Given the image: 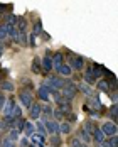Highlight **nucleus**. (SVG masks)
Instances as JSON below:
<instances>
[{"label": "nucleus", "mask_w": 118, "mask_h": 147, "mask_svg": "<svg viewBox=\"0 0 118 147\" xmlns=\"http://www.w3.org/2000/svg\"><path fill=\"white\" fill-rule=\"evenodd\" d=\"M61 95H62V98H64V100L71 102L74 96L78 95V88H76V83H73L71 80H64V88H62V91H61Z\"/></svg>", "instance_id": "obj_1"}, {"label": "nucleus", "mask_w": 118, "mask_h": 147, "mask_svg": "<svg viewBox=\"0 0 118 147\" xmlns=\"http://www.w3.org/2000/svg\"><path fill=\"white\" fill-rule=\"evenodd\" d=\"M44 86H47L49 90H62L64 88V78H59V76H49L46 80Z\"/></svg>", "instance_id": "obj_2"}, {"label": "nucleus", "mask_w": 118, "mask_h": 147, "mask_svg": "<svg viewBox=\"0 0 118 147\" xmlns=\"http://www.w3.org/2000/svg\"><path fill=\"white\" fill-rule=\"evenodd\" d=\"M101 129V132H103L105 135V139H110V137H115L118 132V129H117V123H113V122H105L103 125L100 127Z\"/></svg>", "instance_id": "obj_3"}, {"label": "nucleus", "mask_w": 118, "mask_h": 147, "mask_svg": "<svg viewBox=\"0 0 118 147\" xmlns=\"http://www.w3.org/2000/svg\"><path fill=\"white\" fill-rule=\"evenodd\" d=\"M69 68L71 69H76V71H81L83 68H84V58H81V56H76V54H71V58H69Z\"/></svg>", "instance_id": "obj_4"}, {"label": "nucleus", "mask_w": 118, "mask_h": 147, "mask_svg": "<svg viewBox=\"0 0 118 147\" xmlns=\"http://www.w3.org/2000/svg\"><path fill=\"white\" fill-rule=\"evenodd\" d=\"M19 100H20V105H24V107L30 108V105L34 103V96H32L30 91H27V90L24 88L20 93H19Z\"/></svg>", "instance_id": "obj_5"}, {"label": "nucleus", "mask_w": 118, "mask_h": 147, "mask_svg": "<svg viewBox=\"0 0 118 147\" xmlns=\"http://www.w3.org/2000/svg\"><path fill=\"white\" fill-rule=\"evenodd\" d=\"M46 127V132L51 134V135H59V123L56 122V120H46V122H42Z\"/></svg>", "instance_id": "obj_6"}, {"label": "nucleus", "mask_w": 118, "mask_h": 147, "mask_svg": "<svg viewBox=\"0 0 118 147\" xmlns=\"http://www.w3.org/2000/svg\"><path fill=\"white\" fill-rule=\"evenodd\" d=\"M29 115H30V118L36 120V122L41 118V103H32V105H30Z\"/></svg>", "instance_id": "obj_7"}, {"label": "nucleus", "mask_w": 118, "mask_h": 147, "mask_svg": "<svg viewBox=\"0 0 118 147\" xmlns=\"http://www.w3.org/2000/svg\"><path fill=\"white\" fill-rule=\"evenodd\" d=\"M37 98L39 100H42V102H49V98H51V90L47 88V86H39L37 90Z\"/></svg>", "instance_id": "obj_8"}, {"label": "nucleus", "mask_w": 118, "mask_h": 147, "mask_svg": "<svg viewBox=\"0 0 118 147\" xmlns=\"http://www.w3.org/2000/svg\"><path fill=\"white\" fill-rule=\"evenodd\" d=\"M91 139H93L98 146L105 140V135H103V132H101V129H100V127H95V129H93V132H91Z\"/></svg>", "instance_id": "obj_9"}, {"label": "nucleus", "mask_w": 118, "mask_h": 147, "mask_svg": "<svg viewBox=\"0 0 118 147\" xmlns=\"http://www.w3.org/2000/svg\"><path fill=\"white\" fill-rule=\"evenodd\" d=\"M76 88H78V91H81L83 95H86L88 98L93 96V88H91L89 85H86V83H83V81H81L79 85H76Z\"/></svg>", "instance_id": "obj_10"}, {"label": "nucleus", "mask_w": 118, "mask_h": 147, "mask_svg": "<svg viewBox=\"0 0 118 147\" xmlns=\"http://www.w3.org/2000/svg\"><path fill=\"white\" fill-rule=\"evenodd\" d=\"M56 71H58V73L61 74V76H66V78L73 74V69H71V68H69V64H66V63H62V64L59 66Z\"/></svg>", "instance_id": "obj_11"}, {"label": "nucleus", "mask_w": 118, "mask_h": 147, "mask_svg": "<svg viewBox=\"0 0 118 147\" xmlns=\"http://www.w3.org/2000/svg\"><path fill=\"white\" fill-rule=\"evenodd\" d=\"M14 107H15V100H14V98H9V100L5 102V105H3V110H2V112L5 113V117H9V115H10V112L14 110Z\"/></svg>", "instance_id": "obj_12"}, {"label": "nucleus", "mask_w": 118, "mask_h": 147, "mask_svg": "<svg viewBox=\"0 0 118 147\" xmlns=\"http://www.w3.org/2000/svg\"><path fill=\"white\" fill-rule=\"evenodd\" d=\"M100 147H118V137H110V139H105L103 142L100 144Z\"/></svg>", "instance_id": "obj_13"}, {"label": "nucleus", "mask_w": 118, "mask_h": 147, "mask_svg": "<svg viewBox=\"0 0 118 147\" xmlns=\"http://www.w3.org/2000/svg\"><path fill=\"white\" fill-rule=\"evenodd\" d=\"M88 105L95 110V112L101 110V102H100V98H98V96H91V98L88 100Z\"/></svg>", "instance_id": "obj_14"}, {"label": "nucleus", "mask_w": 118, "mask_h": 147, "mask_svg": "<svg viewBox=\"0 0 118 147\" xmlns=\"http://www.w3.org/2000/svg\"><path fill=\"white\" fill-rule=\"evenodd\" d=\"M41 69H44V71H51L52 69V59H51V56H46L44 59H41Z\"/></svg>", "instance_id": "obj_15"}, {"label": "nucleus", "mask_w": 118, "mask_h": 147, "mask_svg": "<svg viewBox=\"0 0 118 147\" xmlns=\"http://www.w3.org/2000/svg\"><path fill=\"white\" fill-rule=\"evenodd\" d=\"M76 137H78L83 144H89V142H91V135H89V134H86L83 129H79V130H78V135H76Z\"/></svg>", "instance_id": "obj_16"}, {"label": "nucleus", "mask_w": 118, "mask_h": 147, "mask_svg": "<svg viewBox=\"0 0 118 147\" xmlns=\"http://www.w3.org/2000/svg\"><path fill=\"white\" fill-rule=\"evenodd\" d=\"M22 132L25 134V137H32V135L36 134V129H34V125H32L30 122H25V125H24Z\"/></svg>", "instance_id": "obj_17"}, {"label": "nucleus", "mask_w": 118, "mask_h": 147, "mask_svg": "<svg viewBox=\"0 0 118 147\" xmlns=\"http://www.w3.org/2000/svg\"><path fill=\"white\" fill-rule=\"evenodd\" d=\"M32 142H34V146L44 147V144H46V139H44V135H39V134H34V135H32Z\"/></svg>", "instance_id": "obj_18"}, {"label": "nucleus", "mask_w": 118, "mask_h": 147, "mask_svg": "<svg viewBox=\"0 0 118 147\" xmlns=\"http://www.w3.org/2000/svg\"><path fill=\"white\" fill-rule=\"evenodd\" d=\"M51 59H52V66H54L56 69L62 64V54H61V53H54V56H52Z\"/></svg>", "instance_id": "obj_19"}, {"label": "nucleus", "mask_w": 118, "mask_h": 147, "mask_svg": "<svg viewBox=\"0 0 118 147\" xmlns=\"http://www.w3.org/2000/svg\"><path fill=\"white\" fill-rule=\"evenodd\" d=\"M98 90H100V91H106V93L110 91V83H108V80H106V78L98 81Z\"/></svg>", "instance_id": "obj_20"}, {"label": "nucleus", "mask_w": 118, "mask_h": 147, "mask_svg": "<svg viewBox=\"0 0 118 147\" xmlns=\"http://www.w3.org/2000/svg\"><path fill=\"white\" fill-rule=\"evenodd\" d=\"M69 132H71V125L68 122H61L59 123V134H66L68 135Z\"/></svg>", "instance_id": "obj_21"}, {"label": "nucleus", "mask_w": 118, "mask_h": 147, "mask_svg": "<svg viewBox=\"0 0 118 147\" xmlns=\"http://www.w3.org/2000/svg\"><path fill=\"white\" fill-rule=\"evenodd\" d=\"M0 90L2 91H14V83L12 81H2L0 83Z\"/></svg>", "instance_id": "obj_22"}, {"label": "nucleus", "mask_w": 118, "mask_h": 147, "mask_svg": "<svg viewBox=\"0 0 118 147\" xmlns=\"http://www.w3.org/2000/svg\"><path fill=\"white\" fill-rule=\"evenodd\" d=\"M34 129H36V130H37V134H39V135H46V127H44V123H42V122H41V120H37V122H36V127H34Z\"/></svg>", "instance_id": "obj_23"}, {"label": "nucleus", "mask_w": 118, "mask_h": 147, "mask_svg": "<svg viewBox=\"0 0 118 147\" xmlns=\"http://www.w3.org/2000/svg\"><path fill=\"white\" fill-rule=\"evenodd\" d=\"M19 130H17V129H9V137H7V139H10V140H12V142H15V140H17V139H19Z\"/></svg>", "instance_id": "obj_24"}, {"label": "nucleus", "mask_w": 118, "mask_h": 147, "mask_svg": "<svg viewBox=\"0 0 118 147\" xmlns=\"http://www.w3.org/2000/svg\"><path fill=\"white\" fill-rule=\"evenodd\" d=\"M93 129H95V125H93V122H91V120H88V122H84V123H83V130H84L86 134H89V135H91V132H93Z\"/></svg>", "instance_id": "obj_25"}, {"label": "nucleus", "mask_w": 118, "mask_h": 147, "mask_svg": "<svg viewBox=\"0 0 118 147\" xmlns=\"http://www.w3.org/2000/svg\"><path fill=\"white\" fill-rule=\"evenodd\" d=\"M117 108H118L117 103H113V105H111V108H110V115H111V122H113V123L117 122V118H118V115H117Z\"/></svg>", "instance_id": "obj_26"}, {"label": "nucleus", "mask_w": 118, "mask_h": 147, "mask_svg": "<svg viewBox=\"0 0 118 147\" xmlns=\"http://www.w3.org/2000/svg\"><path fill=\"white\" fill-rule=\"evenodd\" d=\"M69 146L71 147H86V144H83L78 137H73V139L69 140Z\"/></svg>", "instance_id": "obj_27"}, {"label": "nucleus", "mask_w": 118, "mask_h": 147, "mask_svg": "<svg viewBox=\"0 0 118 147\" xmlns=\"http://www.w3.org/2000/svg\"><path fill=\"white\" fill-rule=\"evenodd\" d=\"M32 71L34 73H39L41 71V59L39 58H34V61H32Z\"/></svg>", "instance_id": "obj_28"}, {"label": "nucleus", "mask_w": 118, "mask_h": 147, "mask_svg": "<svg viewBox=\"0 0 118 147\" xmlns=\"http://www.w3.org/2000/svg\"><path fill=\"white\" fill-rule=\"evenodd\" d=\"M51 147H59L61 146V139H59V135H51Z\"/></svg>", "instance_id": "obj_29"}, {"label": "nucleus", "mask_w": 118, "mask_h": 147, "mask_svg": "<svg viewBox=\"0 0 118 147\" xmlns=\"http://www.w3.org/2000/svg\"><path fill=\"white\" fill-rule=\"evenodd\" d=\"M19 42H22V44H29V39H27V34H25V30L24 32H19V39H17Z\"/></svg>", "instance_id": "obj_30"}, {"label": "nucleus", "mask_w": 118, "mask_h": 147, "mask_svg": "<svg viewBox=\"0 0 118 147\" xmlns=\"http://www.w3.org/2000/svg\"><path fill=\"white\" fill-rule=\"evenodd\" d=\"M7 37V24H2L0 26V42Z\"/></svg>", "instance_id": "obj_31"}, {"label": "nucleus", "mask_w": 118, "mask_h": 147, "mask_svg": "<svg viewBox=\"0 0 118 147\" xmlns=\"http://www.w3.org/2000/svg\"><path fill=\"white\" fill-rule=\"evenodd\" d=\"M0 147H15V142H12L10 139H3L0 142Z\"/></svg>", "instance_id": "obj_32"}, {"label": "nucleus", "mask_w": 118, "mask_h": 147, "mask_svg": "<svg viewBox=\"0 0 118 147\" xmlns=\"http://www.w3.org/2000/svg\"><path fill=\"white\" fill-rule=\"evenodd\" d=\"M66 120H68V123L71 125V123H74V122L78 120V115H76V113H73V112H71V113H68V115H66Z\"/></svg>", "instance_id": "obj_33"}, {"label": "nucleus", "mask_w": 118, "mask_h": 147, "mask_svg": "<svg viewBox=\"0 0 118 147\" xmlns=\"http://www.w3.org/2000/svg\"><path fill=\"white\" fill-rule=\"evenodd\" d=\"M22 85H24V86L27 85V91H30V90L34 88V86H32V81H30L29 78H22Z\"/></svg>", "instance_id": "obj_34"}, {"label": "nucleus", "mask_w": 118, "mask_h": 147, "mask_svg": "<svg viewBox=\"0 0 118 147\" xmlns=\"http://www.w3.org/2000/svg\"><path fill=\"white\" fill-rule=\"evenodd\" d=\"M39 32H42V24H41V22H37V24H36V26H34V34H36V36H37V34H39Z\"/></svg>", "instance_id": "obj_35"}, {"label": "nucleus", "mask_w": 118, "mask_h": 147, "mask_svg": "<svg viewBox=\"0 0 118 147\" xmlns=\"http://www.w3.org/2000/svg\"><path fill=\"white\" fill-rule=\"evenodd\" d=\"M5 102H7V100H5V95L0 91V112L3 110V105H5Z\"/></svg>", "instance_id": "obj_36"}, {"label": "nucleus", "mask_w": 118, "mask_h": 147, "mask_svg": "<svg viewBox=\"0 0 118 147\" xmlns=\"http://www.w3.org/2000/svg\"><path fill=\"white\" fill-rule=\"evenodd\" d=\"M20 147H29V140H27V137L20 140Z\"/></svg>", "instance_id": "obj_37"}, {"label": "nucleus", "mask_w": 118, "mask_h": 147, "mask_svg": "<svg viewBox=\"0 0 118 147\" xmlns=\"http://www.w3.org/2000/svg\"><path fill=\"white\" fill-rule=\"evenodd\" d=\"M2 54H3V44L0 42V56H2Z\"/></svg>", "instance_id": "obj_38"}, {"label": "nucleus", "mask_w": 118, "mask_h": 147, "mask_svg": "<svg viewBox=\"0 0 118 147\" xmlns=\"http://www.w3.org/2000/svg\"><path fill=\"white\" fill-rule=\"evenodd\" d=\"M0 139H2V132H0Z\"/></svg>", "instance_id": "obj_39"}, {"label": "nucleus", "mask_w": 118, "mask_h": 147, "mask_svg": "<svg viewBox=\"0 0 118 147\" xmlns=\"http://www.w3.org/2000/svg\"><path fill=\"white\" fill-rule=\"evenodd\" d=\"M0 19H2V14H0Z\"/></svg>", "instance_id": "obj_40"}, {"label": "nucleus", "mask_w": 118, "mask_h": 147, "mask_svg": "<svg viewBox=\"0 0 118 147\" xmlns=\"http://www.w3.org/2000/svg\"><path fill=\"white\" fill-rule=\"evenodd\" d=\"M96 147H100V146H96Z\"/></svg>", "instance_id": "obj_41"}]
</instances>
